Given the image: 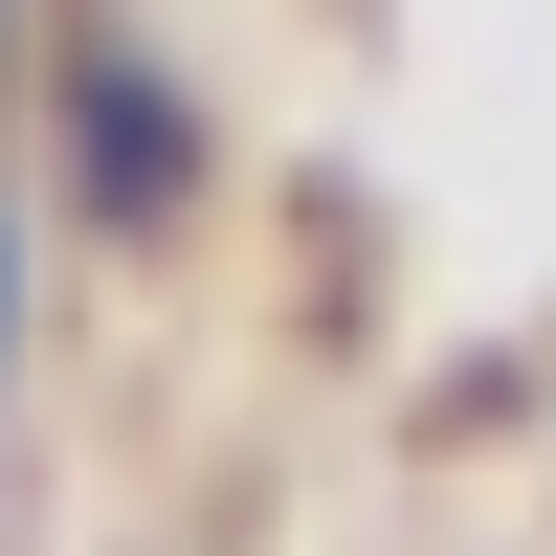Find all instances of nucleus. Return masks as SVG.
Here are the masks:
<instances>
[{
    "mask_svg": "<svg viewBox=\"0 0 556 556\" xmlns=\"http://www.w3.org/2000/svg\"><path fill=\"white\" fill-rule=\"evenodd\" d=\"M0 356H23V245H0Z\"/></svg>",
    "mask_w": 556,
    "mask_h": 556,
    "instance_id": "nucleus-2",
    "label": "nucleus"
},
{
    "mask_svg": "<svg viewBox=\"0 0 556 556\" xmlns=\"http://www.w3.org/2000/svg\"><path fill=\"white\" fill-rule=\"evenodd\" d=\"M67 156H89L112 223H178V201H201V112H178L134 45H67Z\"/></svg>",
    "mask_w": 556,
    "mask_h": 556,
    "instance_id": "nucleus-1",
    "label": "nucleus"
}]
</instances>
